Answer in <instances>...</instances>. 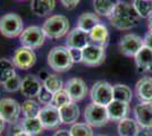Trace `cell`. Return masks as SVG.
Here are the masks:
<instances>
[{"instance_id":"1","label":"cell","mask_w":152,"mask_h":136,"mask_svg":"<svg viewBox=\"0 0 152 136\" xmlns=\"http://www.w3.org/2000/svg\"><path fill=\"white\" fill-rule=\"evenodd\" d=\"M109 20L111 25L118 30H131L139 24L140 16L133 5L119 1Z\"/></svg>"},{"instance_id":"2","label":"cell","mask_w":152,"mask_h":136,"mask_svg":"<svg viewBox=\"0 0 152 136\" xmlns=\"http://www.w3.org/2000/svg\"><path fill=\"white\" fill-rule=\"evenodd\" d=\"M47 59H48V65L50 66L51 69L58 73L69 71L74 64L72 56H70L69 49L63 45L53 47L48 53Z\"/></svg>"},{"instance_id":"3","label":"cell","mask_w":152,"mask_h":136,"mask_svg":"<svg viewBox=\"0 0 152 136\" xmlns=\"http://www.w3.org/2000/svg\"><path fill=\"white\" fill-rule=\"evenodd\" d=\"M42 30L50 39L63 38L69 30V20L64 15H53L43 23Z\"/></svg>"},{"instance_id":"4","label":"cell","mask_w":152,"mask_h":136,"mask_svg":"<svg viewBox=\"0 0 152 136\" xmlns=\"http://www.w3.org/2000/svg\"><path fill=\"white\" fill-rule=\"evenodd\" d=\"M23 20L17 14L8 13L0 18V33L6 38H16L23 32Z\"/></svg>"},{"instance_id":"5","label":"cell","mask_w":152,"mask_h":136,"mask_svg":"<svg viewBox=\"0 0 152 136\" xmlns=\"http://www.w3.org/2000/svg\"><path fill=\"white\" fill-rule=\"evenodd\" d=\"M45 34L42 27L37 25H32L26 27L25 30L19 35V42L22 47L27 49H38L45 43Z\"/></svg>"},{"instance_id":"6","label":"cell","mask_w":152,"mask_h":136,"mask_svg":"<svg viewBox=\"0 0 152 136\" xmlns=\"http://www.w3.org/2000/svg\"><path fill=\"white\" fill-rule=\"evenodd\" d=\"M85 123L92 127H101L106 125L109 120L107 107H103L96 103H90L84 110Z\"/></svg>"},{"instance_id":"7","label":"cell","mask_w":152,"mask_h":136,"mask_svg":"<svg viewBox=\"0 0 152 136\" xmlns=\"http://www.w3.org/2000/svg\"><path fill=\"white\" fill-rule=\"evenodd\" d=\"M92 102L107 107L114 101V86L106 81H98L91 90Z\"/></svg>"},{"instance_id":"8","label":"cell","mask_w":152,"mask_h":136,"mask_svg":"<svg viewBox=\"0 0 152 136\" xmlns=\"http://www.w3.org/2000/svg\"><path fill=\"white\" fill-rule=\"evenodd\" d=\"M22 112V105L12 97L0 100V117L5 123L16 124Z\"/></svg>"},{"instance_id":"9","label":"cell","mask_w":152,"mask_h":136,"mask_svg":"<svg viewBox=\"0 0 152 136\" xmlns=\"http://www.w3.org/2000/svg\"><path fill=\"white\" fill-rule=\"evenodd\" d=\"M106 59L104 48L90 43L83 49V64L90 67L100 66Z\"/></svg>"},{"instance_id":"10","label":"cell","mask_w":152,"mask_h":136,"mask_svg":"<svg viewBox=\"0 0 152 136\" xmlns=\"http://www.w3.org/2000/svg\"><path fill=\"white\" fill-rule=\"evenodd\" d=\"M121 51L127 57H135L144 47V41L136 34H126L121 40Z\"/></svg>"},{"instance_id":"11","label":"cell","mask_w":152,"mask_h":136,"mask_svg":"<svg viewBox=\"0 0 152 136\" xmlns=\"http://www.w3.org/2000/svg\"><path fill=\"white\" fill-rule=\"evenodd\" d=\"M39 119L41 120L45 129H53L58 127L60 124H63L59 109L55 108L51 104H48L41 108V111L39 113Z\"/></svg>"},{"instance_id":"12","label":"cell","mask_w":152,"mask_h":136,"mask_svg":"<svg viewBox=\"0 0 152 136\" xmlns=\"http://www.w3.org/2000/svg\"><path fill=\"white\" fill-rule=\"evenodd\" d=\"M64 90L68 93L73 102H77L83 100L88 94V86L82 78L74 77L68 79L64 84Z\"/></svg>"},{"instance_id":"13","label":"cell","mask_w":152,"mask_h":136,"mask_svg":"<svg viewBox=\"0 0 152 136\" xmlns=\"http://www.w3.org/2000/svg\"><path fill=\"white\" fill-rule=\"evenodd\" d=\"M35 61H37V55L31 49L20 47L14 53V65H15V67H17L22 71H26V69L32 68L35 64Z\"/></svg>"},{"instance_id":"14","label":"cell","mask_w":152,"mask_h":136,"mask_svg":"<svg viewBox=\"0 0 152 136\" xmlns=\"http://www.w3.org/2000/svg\"><path fill=\"white\" fill-rule=\"evenodd\" d=\"M90 44V36L89 33L84 32L83 30L75 27L70 32H68V35L66 38V47L67 48H76L83 50L85 47Z\"/></svg>"},{"instance_id":"15","label":"cell","mask_w":152,"mask_h":136,"mask_svg":"<svg viewBox=\"0 0 152 136\" xmlns=\"http://www.w3.org/2000/svg\"><path fill=\"white\" fill-rule=\"evenodd\" d=\"M42 86L43 84H41L40 78L34 75H27L22 81L20 92L27 99H34V97H38Z\"/></svg>"},{"instance_id":"16","label":"cell","mask_w":152,"mask_h":136,"mask_svg":"<svg viewBox=\"0 0 152 136\" xmlns=\"http://www.w3.org/2000/svg\"><path fill=\"white\" fill-rule=\"evenodd\" d=\"M135 93L141 103H152V77L141 78L135 85Z\"/></svg>"},{"instance_id":"17","label":"cell","mask_w":152,"mask_h":136,"mask_svg":"<svg viewBox=\"0 0 152 136\" xmlns=\"http://www.w3.org/2000/svg\"><path fill=\"white\" fill-rule=\"evenodd\" d=\"M134 115L136 121L143 128L152 127V104L140 103L134 108Z\"/></svg>"},{"instance_id":"18","label":"cell","mask_w":152,"mask_h":136,"mask_svg":"<svg viewBox=\"0 0 152 136\" xmlns=\"http://www.w3.org/2000/svg\"><path fill=\"white\" fill-rule=\"evenodd\" d=\"M107 110L108 115H109V120L121 121L123 119L126 118L129 107H128V103L114 100L111 103H109L107 105Z\"/></svg>"},{"instance_id":"19","label":"cell","mask_w":152,"mask_h":136,"mask_svg":"<svg viewBox=\"0 0 152 136\" xmlns=\"http://www.w3.org/2000/svg\"><path fill=\"white\" fill-rule=\"evenodd\" d=\"M59 112H60L61 123L66 124V125L76 124L78 117H80V108L75 102H70V103L64 105L63 108L59 109Z\"/></svg>"},{"instance_id":"20","label":"cell","mask_w":152,"mask_h":136,"mask_svg":"<svg viewBox=\"0 0 152 136\" xmlns=\"http://www.w3.org/2000/svg\"><path fill=\"white\" fill-rule=\"evenodd\" d=\"M56 0H32L31 10L39 17H45L53 12Z\"/></svg>"},{"instance_id":"21","label":"cell","mask_w":152,"mask_h":136,"mask_svg":"<svg viewBox=\"0 0 152 136\" xmlns=\"http://www.w3.org/2000/svg\"><path fill=\"white\" fill-rule=\"evenodd\" d=\"M90 36V41H92L93 44L100 45V47H103L106 48L109 42V32H108V28L103 24H99L96 25L89 33Z\"/></svg>"},{"instance_id":"22","label":"cell","mask_w":152,"mask_h":136,"mask_svg":"<svg viewBox=\"0 0 152 136\" xmlns=\"http://www.w3.org/2000/svg\"><path fill=\"white\" fill-rule=\"evenodd\" d=\"M135 63L141 71H150L152 73V50L143 47L139 53L135 56Z\"/></svg>"},{"instance_id":"23","label":"cell","mask_w":152,"mask_h":136,"mask_svg":"<svg viewBox=\"0 0 152 136\" xmlns=\"http://www.w3.org/2000/svg\"><path fill=\"white\" fill-rule=\"evenodd\" d=\"M100 24L99 16L94 13H84L77 18V26L78 28L83 30L84 32L90 33L96 25Z\"/></svg>"},{"instance_id":"24","label":"cell","mask_w":152,"mask_h":136,"mask_svg":"<svg viewBox=\"0 0 152 136\" xmlns=\"http://www.w3.org/2000/svg\"><path fill=\"white\" fill-rule=\"evenodd\" d=\"M118 0H94L93 7L96 15H101L106 17H110L114 13L115 8L118 5Z\"/></svg>"},{"instance_id":"25","label":"cell","mask_w":152,"mask_h":136,"mask_svg":"<svg viewBox=\"0 0 152 136\" xmlns=\"http://www.w3.org/2000/svg\"><path fill=\"white\" fill-rule=\"evenodd\" d=\"M140 125L133 119L125 118L118 125V133L121 136H139Z\"/></svg>"},{"instance_id":"26","label":"cell","mask_w":152,"mask_h":136,"mask_svg":"<svg viewBox=\"0 0 152 136\" xmlns=\"http://www.w3.org/2000/svg\"><path fill=\"white\" fill-rule=\"evenodd\" d=\"M20 126H22L23 132H26L32 136L39 135L45 129V127L41 123V120L39 119V117H37V118H25L24 120H22Z\"/></svg>"},{"instance_id":"27","label":"cell","mask_w":152,"mask_h":136,"mask_svg":"<svg viewBox=\"0 0 152 136\" xmlns=\"http://www.w3.org/2000/svg\"><path fill=\"white\" fill-rule=\"evenodd\" d=\"M15 65L8 59H0V84L6 83L8 79L15 76Z\"/></svg>"},{"instance_id":"28","label":"cell","mask_w":152,"mask_h":136,"mask_svg":"<svg viewBox=\"0 0 152 136\" xmlns=\"http://www.w3.org/2000/svg\"><path fill=\"white\" fill-rule=\"evenodd\" d=\"M40 111H41L40 102L33 99H27L22 104V112L25 118H37L39 117Z\"/></svg>"},{"instance_id":"29","label":"cell","mask_w":152,"mask_h":136,"mask_svg":"<svg viewBox=\"0 0 152 136\" xmlns=\"http://www.w3.org/2000/svg\"><path fill=\"white\" fill-rule=\"evenodd\" d=\"M132 90L124 84H116L114 85V100L121 101L125 103H129L132 100Z\"/></svg>"},{"instance_id":"30","label":"cell","mask_w":152,"mask_h":136,"mask_svg":"<svg viewBox=\"0 0 152 136\" xmlns=\"http://www.w3.org/2000/svg\"><path fill=\"white\" fill-rule=\"evenodd\" d=\"M133 7L141 18H149L152 15V0H134Z\"/></svg>"},{"instance_id":"31","label":"cell","mask_w":152,"mask_h":136,"mask_svg":"<svg viewBox=\"0 0 152 136\" xmlns=\"http://www.w3.org/2000/svg\"><path fill=\"white\" fill-rule=\"evenodd\" d=\"M43 86L48 91H50L52 94H55L56 92L64 89L63 79L56 74H49V76L45 78V81L43 82Z\"/></svg>"},{"instance_id":"32","label":"cell","mask_w":152,"mask_h":136,"mask_svg":"<svg viewBox=\"0 0 152 136\" xmlns=\"http://www.w3.org/2000/svg\"><path fill=\"white\" fill-rule=\"evenodd\" d=\"M70 102H73L72 99H70V97L68 95V93L63 89V90L58 91V92H56V93L53 94L52 101H51L50 104L53 105L55 108H57V109H60V108H63L64 105L70 103Z\"/></svg>"},{"instance_id":"33","label":"cell","mask_w":152,"mask_h":136,"mask_svg":"<svg viewBox=\"0 0 152 136\" xmlns=\"http://www.w3.org/2000/svg\"><path fill=\"white\" fill-rule=\"evenodd\" d=\"M72 136H93V130L86 123H76L70 128Z\"/></svg>"},{"instance_id":"34","label":"cell","mask_w":152,"mask_h":136,"mask_svg":"<svg viewBox=\"0 0 152 136\" xmlns=\"http://www.w3.org/2000/svg\"><path fill=\"white\" fill-rule=\"evenodd\" d=\"M22 78L18 76L17 74L13 76L10 79H8L6 83L2 84V87L6 92H16V91L20 90V85H22Z\"/></svg>"},{"instance_id":"35","label":"cell","mask_w":152,"mask_h":136,"mask_svg":"<svg viewBox=\"0 0 152 136\" xmlns=\"http://www.w3.org/2000/svg\"><path fill=\"white\" fill-rule=\"evenodd\" d=\"M52 97H53V94L51 93L50 91H48L45 86H42V89H41V91H40V93H39V95H38L39 102L41 104L48 105V104L51 103Z\"/></svg>"},{"instance_id":"36","label":"cell","mask_w":152,"mask_h":136,"mask_svg":"<svg viewBox=\"0 0 152 136\" xmlns=\"http://www.w3.org/2000/svg\"><path fill=\"white\" fill-rule=\"evenodd\" d=\"M74 63H83V50L76 48H68Z\"/></svg>"},{"instance_id":"37","label":"cell","mask_w":152,"mask_h":136,"mask_svg":"<svg viewBox=\"0 0 152 136\" xmlns=\"http://www.w3.org/2000/svg\"><path fill=\"white\" fill-rule=\"evenodd\" d=\"M80 1H81V0H60L61 5H63L65 8H68V9H72V8L76 7L78 5Z\"/></svg>"},{"instance_id":"38","label":"cell","mask_w":152,"mask_h":136,"mask_svg":"<svg viewBox=\"0 0 152 136\" xmlns=\"http://www.w3.org/2000/svg\"><path fill=\"white\" fill-rule=\"evenodd\" d=\"M143 41H144V47L152 50V31L146 33L145 38L143 39Z\"/></svg>"},{"instance_id":"39","label":"cell","mask_w":152,"mask_h":136,"mask_svg":"<svg viewBox=\"0 0 152 136\" xmlns=\"http://www.w3.org/2000/svg\"><path fill=\"white\" fill-rule=\"evenodd\" d=\"M53 136H72L70 135V130H67V129H60V130H57Z\"/></svg>"},{"instance_id":"40","label":"cell","mask_w":152,"mask_h":136,"mask_svg":"<svg viewBox=\"0 0 152 136\" xmlns=\"http://www.w3.org/2000/svg\"><path fill=\"white\" fill-rule=\"evenodd\" d=\"M4 129H5V121H4L2 118L0 117V134L4 132Z\"/></svg>"},{"instance_id":"41","label":"cell","mask_w":152,"mask_h":136,"mask_svg":"<svg viewBox=\"0 0 152 136\" xmlns=\"http://www.w3.org/2000/svg\"><path fill=\"white\" fill-rule=\"evenodd\" d=\"M14 136H32V135H30V134L26 133V132H18V133H15Z\"/></svg>"},{"instance_id":"42","label":"cell","mask_w":152,"mask_h":136,"mask_svg":"<svg viewBox=\"0 0 152 136\" xmlns=\"http://www.w3.org/2000/svg\"><path fill=\"white\" fill-rule=\"evenodd\" d=\"M148 128H145V130H142V132H140V134H139V136H151L150 135V133L148 132Z\"/></svg>"},{"instance_id":"43","label":"cell","mask_w":152,"mask_h":136,"mask_svg":"<svg viewBox=\"0 0 152 136\" xmlns=\"http://www.w3.org/2000/svg\"><path fill=\"white\" fill-rule=\"evenodd\" d=\"M148 27L150 31H152V15L149 17V20H148Z\"/></svg>"},{"instance_id":"44","label":"cell","mask_w":152,"mask_h":136,"mask_svg":"<svg viewBox=\"0 0 152 136\" xmlns=\"http://www.w3.org/2000/svg\"><path fill=\"white\" fill-rule=\"evenodd\" d=\"M99 136H103V135H99Z\"/></svg>"}]
</instances>
